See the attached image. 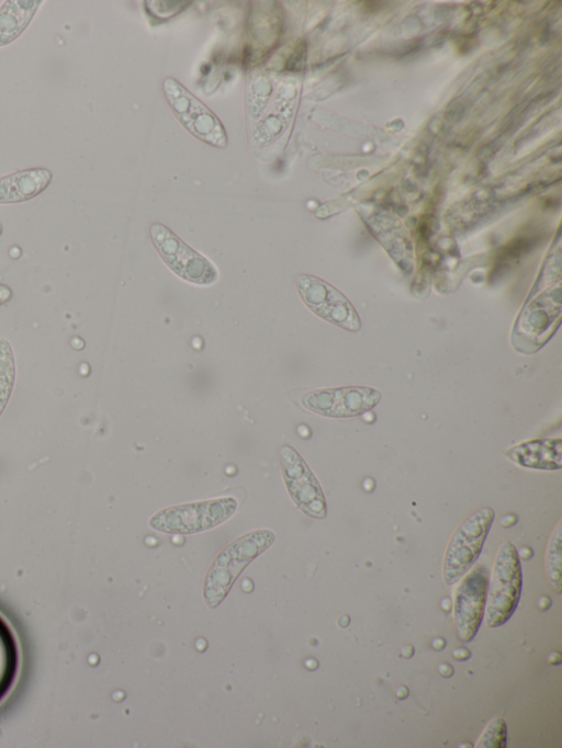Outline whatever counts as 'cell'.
Wrapping results in <instances>:
<instances>
[{
	"instance_id": "obj_1",
	"label": "cell",
	"mask_w": 562,
	"mask_h": 748,
	"mask_svg": "<svg viewBox=\"0 0 562 748\" xmlns=\"http://www.w3.org/2000/svg\"><path fill=\"white\" fill-rule=\"evenodd\" d=\"M276 535L269 530L248 532L228 544L211 564L203 583V597L210 608L217 607L232 586L257 556L268 549Z\"/></svg>"
},
{
	"instance_id": "obj_2",
	"label": "cell",
	"mask_w": 562,
	"mask_h": 748,
	"mask_svg": "<svg viewBox=\"0 0 562 748\" xmlns=\"http://www.w3.org/2000/svg\"><path fill=\"white\" fill-rule=\"evenodd\" d=\"M522 586L520 559L515 545L504 542L496 554L491 580L488 579L485 622L490 627L506 623L516 610Z\"/></svg>"
},
{
	"instance_id": "obj_3",
	"label": "cell",
	"mask_w": 562,
	"mask_h": 748,
	"mask_svg": "<svg viewBox=\"0 0 562 748\" xmlns=\"http://www.w3.org/2000/svg\"><path fill=\"white\" fill-rule=\"evenodd\" d=\"M495 518L490 507L469 514L452 533L442 560V578L453 585L475 564Z\"/></svg>"
},
{
	"instance_id": "obj_4",
	"label": "cell",
	"mask_w": 562,
	"mask_h": 748,
	"mask_svg": "<svg viewBox=\"0 0 562 748\" xmlns=\"http://www.w3.org/2000/svg\"><path fill=\"white\" fill-rule=\"evenodd\" d=\"M237 509L232 497L177 505L158 511L149 525L170 534H191L220 525Z\"/></svg>"
},
{
	"instance_id": "obj_5",
	"label": "cell",
	"mask_w": 562,
	"mask_h": 748,
	"mask_svg": "<svg viewBox=\"0 0 562 748\" xmlns=\"http://www.w3.org/2000/svg\"><path fill=\"white\" fill-rule=\"evenodd\" d=\"M164 91L170 109L188 132L213 147H226L224 126L206 105L173 78L165 79Z\"/></svg>"
},
{
	"instance_id": "obj_6",
	"label": "cell",
	"mask_w": 562,
	"mask_h": 748,
	"mask_svg": "<svg viewBox=\"0 0 562 748\" xmlns=\"http://www.w3.org/2000/svg\"><path fill=\"white\" fill-rule=\"evenodd\" d=\"M490 574L484 565H473L461 578L453 603V625L458 638L471 642L483 621Z\"/></svg>"
},
{
	"instance_id": "obj_7",
	"label": "cell",
	"mask_w": 562,
	"mask_h": 748,
	"mask_svg": "<svg viewBox=\"0 0 562 748\" xmlns=\"http://www.w3.org/2000/svg\"><path fill=\"white\" fill-rule=\"evenodd\" d=\"M296 287L304 304L321 318L348 331L361 328L353 305L329 283L313 275L300 274Z\"/></svg>"
},
{
	"instance_id": "obj_8",
	"label": "cell",
	"mask_w": 562,
	"mask_h": 748,
	"mask_svg": "<svg viewBox=\"0 0 562 748\" xmlns=\"http://www.w3.org/2000/svg\"><path fill=\"white\" fill-rule=\"evenodd\" d=\"M381 393L368 386H341L305 393L302 406L321 416L351 418L373 409L381 400Z\"/></svg>"
},
{
	"instance_id": "obj_9",
	"label": "cell",
	"mask_w": 562,
	"mask_h": 748,
	"mask_svg": "<svg viewBox=\"0 0 562 748\" xmlns=\"http://www.w3.org/2000/svg\"><path fill=\"white\" fill-rule=\"evenodd\" d=\"M150 237L161 259L180 277L195 284H210L216 280V269L165 225L153 224Z\"/></svg>"
},
{
	"instance_id": "obj_10",
	"label": "cell",
	"mask_w": 562,
	"mask_h": 748,
	"mask_svg": "<svg viewBox=\"0 0 562 748\" xmlns=\"http://www.w3.org/2000/svg\"><path fill=\"white\" fill-rule=\"evenodd\" d=\"M279 461L288 492L297 508L308 517L325 518V496L303 457L290 445H282Z\"/></svg>"
},
{
	"instance_id": "obj_11",
	"label": "cell",
	"mask_w": 562,
	"mask_h": 748,
	"mask_svg": "<svg viewBox=\"0 0 562 748\" xmlns=\"http://www.w3.org/2000/svg\"><path fill=\"white\" fill-rule=\"evenodd\" d=\"M518 466L541 471L562 467L561 438H537L516 444L504 452Z\"/></svg>"
},
{
	"instance_id": "obj_12",
	"label": "cell",
	"mask_w": 562,
	"mask_h": 748,
	"mask_svg": "<svg viewBox=\"0 0 562 748\" xmlns=\"http://www.w3.org/2000/svg\"><path fill=\"white\" fill-rule=\"evenodd\" d=\"M52 172L44 168H31L0 178V204L30 200L46 189Z\"/></svg>"
},
{
	"instance_id": "obj_13",
	"label": "cell",
	"mask_w": 562,
	"mask_h": 748,
	"mask_svg": "<svg viewBox=\"0 0 562 748\" xmlns=\"http://www.w3.org/2000/svg\"><path fill=\"white\" fill-rule=\"evenodd\" d=\"M20 669V648L14 632L0 614V702L13 688Z\"/></svg>"
},
{
	"instance_id": "obj_14",
	"label": "cell",
	"mask_w": 562,
	"mask_h": 748,
	"mask_svg": "<svg viewBox=\"0 0 562 748\" xmlns=\"http://www.w3.org/2000/svg\"><path fill=\"white\" fill-rule=\"evenodd\" d=\"M41 1H5L0 7V46L12 42L29 25Z\"/></svg>"
},
{
	"instance_id": "obj_15",
	"label": "cell",
	"mask_w": 562,
	"mask_h": 748,
	"mask_svg": "<svg viewBox=\"0 0 562 748\" xmlns=\"http://www.w3.org/2000/svg\"><path fill=\"white\" fill-rule=\"evenodd\" d=\"M546 574L551 588L557 592L562 591V525L561 520L557 523L548 543L546 552Z\"/></svg>"
},
{
	"instance_id": "obj_16",
	"label": "cell",
	"mask_w": 562,
	"mask_h": 748,
	"mask_svg": "<svg viewBox=\"0 0 562 748\" xmlns=\"http://www.w3.org/2000/svg\"><path fill=\"white\" fill-rule=\"evenodd\" d=\"M15 379V363L11 344L0 339V415L7 406Z\"/></svg>"
},
{
	"instance_id": "obj_17",
	"label": "cell",
	"mask_w": 562,
	"mask_h": 748,
	"mask_svg": "<svg viewBox=\"0 0 562 748\" xmlns=\"http://www.w3.org/2000/svg\"><path fill=\"white\" fill-rule=\"evenodd\" d=\"M506 741V723L504 718L496 717L487 724L475 746L477 748H505Z\"/></svg>"
},
{
	"instance_id": "obj_18",
	"label": "cell",
	"mask_w": 562,
	"mask_h": 748,
	"mask_svg": "<svg viewBox=\"0 0 562 748\" xmlns=\"http://www.w3.org/2000/svg\"><path fill=\"white\" fill-rule=\"evenodd\" d=\"M12 297V290L5 284L0 283V305L9 302Z\"/></svg>"
},
{
	"instance_id": "obj_19",
	"label": "cell",
	"mask_w": 562,
	"mask_h": 748,
	"mask_svg": "<svg viewBox=\"0 0 562 748\" xmlns=\"http://www.w3.org/2000/svg\"><path fill=\"white\" fill-rule=\"evenodd\" d=\"M452 656L458 660H465L470 657V651L467 648L459 647L452 650Z\"/></svg>"
},
{
	"instance_id": "obj_20",
	"label": "cell",
	"mask_w": 562,
	"mask_h": 748,
	"mask_svg": "<svg viewBox=\"0 0 562 748\" xmlns=\"http://www.w3.org/2000/svg\"><path fill=\"white\" fill-rule=\"evenodd\" d=\"M438 670H439L440 675H442L443 677H450L453 672L452 667L448 664H445V662L439 665Z\"/></svg>"
},
{
	"instance_id": "obj_21",
	"label": "cell",
	"mask_w": 562,
	"mask_h": 748,
	"mask_svg": "<svg viewBox=\"0 0 562 748\" xmlns=\"http://www.w3.org/2000/svg\"><path fill=\"white\" fill-rule=\"evenodd\" d=\"M546 603L549 604V605H551V600H550V598L547 597V596H541V597L539 598V600H538V607L540 608V610L546 611V610L548 609V607L546 605Z\"/></svg>"
},
{
	"instance_id": "obj_22",
	"label": "cell",
	"mask_w": 562,
	"mask_h": 748,
	"mask_svg": "<svg viewBox=\"0 0 562 748\" xmlns=\"http://www.w3.org/2000/svg\"><path fill=\"white\" fill-rule=\"evenodd\" d=\"M548 660L550 664H554V665L559 664L561 661L560 653H558V651L551 653L548 657Z\"/></svg>"
}]
</instances>
